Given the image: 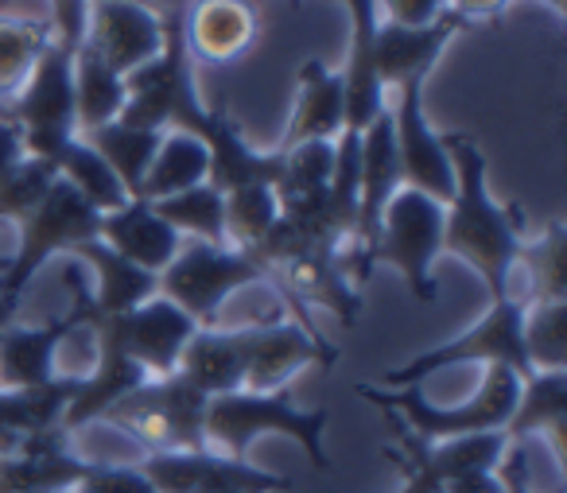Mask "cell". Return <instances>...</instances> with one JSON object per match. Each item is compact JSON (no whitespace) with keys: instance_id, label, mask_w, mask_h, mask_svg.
<instances>
[{"instance_id":"6da1fadb","label":"cell","mask_w":567,"mask_h":493,"mask_svg":"<svg viewBox=\"0 0 567 493\" xmlns=\"http://www.w3.org/2000/svg\"><path fill=\"white\" fill-rule=\"evenodd\" d=\"M455 164V195L443 206V253L466 260L486 284L489 299L509 296V276L517 268L520 237L517 206L494 203L486 183V156L466 133L443 136Z\"/></svg>"},{"instance_id":"7a4b0ae2","label":"cell","mask_w":567,"mask_h":493,"mask_svg":"<svg viewBox=\"0 0 567 493\" xmlns=\"http://www.w3.org/2000/svg\"><path fill=\"white\" fill-rule=\"evenodd\" d=\"M206 446L229 454V459H249V446L265 435H288L300 443L316 470H331L327 454V408H300L292 392H249L237 389L226 397L206 400Z\"/></svg>"},{"instance_id":"3957f363","label":"cell","mask_w":567,"mask_h":493,"mask_svg":"<svg viewBox=\"0 0 567 493\" xmlns=\"http://www.w3.org/2000/svg\"><path fill=\"white\" fill-rule=\"evenodd\" d=\"M358 397L370 400L378 412H385L389 420H396L404 431H412L424 443H440V439L478 435V431H505L520 397V377L509 366H486L478 392L451 408L432 404L416 384H409V389L358 384Z\"/></svg>"},{"instance_id":"277c9868","label":"cell","mask_w":567,"mask_h":493,"mask_svg":"<svg viewBox=\"0 0 567 493\" xmlns=\"http://www.w3.org/2000/svg\"><path fill=\"white\" fill-rule=\"evenodd\" d=\"M455 366H509L525 381L533 373L525 358V299H517L513 291L502 299H489V311L474 327H466L463 335L416 353L404 366L385 369L381 389H409V384L420 389L427 377Z\"/></svg>"},{"instance_id":"5b68a950","label":"cell","mask_w":567,"mask_h":493,"mask_svg":"<svg viewBox=\"0 0 567 493\" xmlns=\"http://www.w3.org/2000/svg\"><path fill=\"white\" fill-rule=\"evenodd\" d=\"M206 397L179 373L148 377L133 392L105 408L102 423L125 431L133 443H141L148 454L167 451H203L206 446Z\"/></svg>"},{"instance_id":"8992f818","label":"cell","mask_w":567,"mask_h":493,"mask_svg":"<svg viewBox=\"0 0 567 493\" xmlns=\"http://www.w3.org/2000/svg\"><path fill=\"white\" fill-rule=\"evenodd\" d=\"M260 280L268 276L249 253L234 249V245L183 242L175 260L159 273V296L187 311L198 327H218L221 304Z\"/></svg>"},{"instance_id":"52a82bcc","label":"cell","mask_w":567,"mask_h":493,"mask_svg":"<svg viewBox=\"0 0 567 493\" xmlns=\"http://www.w3.org/2000/svg\"><path fill=\"white\" fill-rule=\"evenodd\" d=\"M4 117L20 129L28 156L40 160H55V152L71 136H79V117H74V51L55 43V35L43 48V55L35 59L24 86L12 94V105Z\"/></svg>"},{"instance_id":"ba28073f","label":"cell","mask_w":567,"mask_h":493,"mask_svg":"<svg viewBox=\"0 0 567 493\" xmlns=\"http://www.w3.org/2000/svg\"><path fill=\"white\" fill-rule=\"evenodd\" d=\"M97 222H102V214H97L66 179H55V187L48 191V198H43L28 218L17 222L20 245L12 257H4V268H0V291L24 296L28 284L35 280V273H40L51 257H63V253H71L74 245L97 237Z\"/></svg>"},{"instance_id":"9c48e42d","label":"cell","mask_w":567,"mask_h":493,"mask_svg":"<svg viewBox=\"0 0 567 493\" xmlns=\"http://www.w3.org/2000/svg\"><path fill=\"white\" fill-rule=\"evenodd\" d=\"M443 257V206L435 198L401 187L385 206L381 234L373 245V268L389 265L401 273L412 299H435V260Z\"/></svg>"},{"instance_id":"30bf717a","label":"cell","mask_w":567,"mask_h":493,"mask_svg":"<svg viewBox=\"0 0 567 493\" xmlns=\"http://www.w3.org/2000/svg\"><path fill=\"white\" fill-rule=\"evenodd\" d=\"M136 466L156 493H292V477L260 470L249 459H229L214 446L144 454Z\"/></svg>"},{"instance_id":"8fae6325","label":"cell","mask_w":567,"mask_h":493,"mask_svg":"<svg viewBox=\"0 0 567 493\" xmlns=\"http://www.w3.org/2000/svg\"><path fill=\"white\" fill-rule=\"evenodd\" d=\"M237 335H241L245 389L249 392H280L308 366L331 369L334 361H339V350H334L323 335H316V330H308L296 319L237 327Z\"/></svg>"},{"instance_id":"7c38bea8","label":"cell","mask_w":567,"mask_h":493,"mask_svg":"<svg viewBox=\"0 0 567 493\" xmlns=\"http://www.w3.org/2000/svg\"><path fill=\"white\" fill-rule=\"evenodd\" d=\"M82 327L105 330L148 377H172L179 369V358L187 350L190 335L198 330V322L187 311H179L172 299L152 296L133 311L97 315V319H86Z\"/></svg>"},{"instance_id":"4fadbf2b","label":"cell","mask_w":567,"mask_h":493,"mask_svg":"<svg viewBox=\"0 0 567 493\" xmlns=\"http://www.w3.org/2000/svg\"><path fill=\"white\" fill-rule=\"evenodd\" d=\"M389 113H393L401 183L435 198L440 206H447L451 195H455V164H451L447 141L435 133L424 113V82H404L396 90V102L389 105Z\"/></svg>"},{"instance_id":"5bb4252c","label":"cell","mask_w":567,"mask_h":493,"mask_svg":"<svg viewBox=\"0 0 567 493\" xmlns=\"http://www.w3.org/2000/svg\"><path fill=\"white\" fill-rule=\"evenodd\" d=\"M66 257L86 260L97 276V288L90 291L79 273H66V284H71V291H74L71 315H74L79 327L86 319H97V315H125V311H133V307H141L144 299L159 296V276L136 268L133 260H125L121 253H113L110 245L97 242V237L74 245Z\"/></svg>"},{"instance_id":"9a60e30c","label":"cell","mask_w":567,"mask_h":493,"mask_svg":"<svg viewBox=\"0 0 567 493\" xmlns=\"http://www.w3.org/2000/svg\"><path fill=\"white\" fill-rule=\"evenodd\" d=\"M86 43L117 74H133L164 48V17L152 4L128 0H90Z\"/></svg>"},{"instance_id":"2e32d148","label":"cell","mask_w":567,"mask_h":493,"mask_svg":"<svg viewBox=\"0 0 567 493\" xmlns=\"http://www.w3.org/2000/svg\"><path fill=\"white\" fill-rule=\"evenodd\" d=\"M463 20L443 12L440 20L424 28H404V24H389L378 20V35H373V63H378V79L381 86L401 90L404 82H427V74L435 71L443 48L463 32Z\"/></svg>"},{"instance_id":"e0dca14e","label":"cell","mask_w":567,"mask_h":493,"mask_svg":"<svg viewBox=\"0 0 567 493\" xmlns=\"http://www.w3.org/2000/svg\"><path fill=\"white\" fill-rule=\"evenodd\" d=\"M90 335H94V350H97L94 353V369L79 377V389H74L71 404H66V412H63V431H66V435L82 431L86 423L102 420L105 408L117 404L125 392H133L136 384L148 381V373H144V369L136 366V361L128 358V353L121 350L110 335H105V330L90 327Z\"/></svg>"},{"instance_id":"ac0fdd59","label":"cell","mask_w":567,"mask_h":493,"mask_svg":"<svg viewBox=\"0 0 567 493\" xmlns=\"http://www.w3.org/2000/svg\"><path fill=\"white\" fill-rule=\"evenodd\" d=\"M350 9V59L342 66V97H347V129L362 133L385 110V86L373 63V35H378V0H339Z\"/></svg>"},{"instance_id":"d6986e66","label":"cell","mask_w":567,"mask_h":493,"mask_svg":"<svg viewBox=\"0 0 567 493\" xmlns=\"http://www.w3.org/2000/svg\"><path fill=\"white\" fill-rule=\"evenodd\" d=\"M257 40V9L252 0H195L183 17V43L190 59L226 66L241 59Z\"/></svg>"},{"instance_id":"ffe728a7","label":"cell","mask_w":567,"mask_h":493,"mask_svg":"<svg viewBox=\"0 0 567 493\" xmlns=\"http://www.w3.org/2000/svg\"><path fill=\"white\" fill-rule=\"evenodd\" d=\"M97 242H105L113 253L133 260L136 268L159 276L183 249V237L156 214V206L144 198H128L121 210L102 214L97 222Z\"/></svg>"},{"instance_id":"44dd1931","label":"cell","mask_w":567,"mask_h":493,"mask_svg":"<svg viewBox=\"0 0 567 493\" xmlns=\"http://www.w3.org/2000/svg\"><path fill=\"white\" fill-rule=\"evenodd\" d=\"M90 470V459L71 451L66 431L35 439L17 454H0V493H71Z\"/></svg>"},{"instance_id":"7402d4cb","label":"cell","mask_w":567,"mask_h":493,"mask_svg":"<svg viewBox=\"0 0 567 493\" xmlns=\"http://www.w3.org/2000/svg\"><path fill=\"white\" fill-rule=\"evenodd\" d=\"M74 389L79 377H55L35 389H0V454H17L35 439L63 431V412Z\"/></svg>"},{"instance_id":"603a6c76","label":"cell","mask_w":567,"mask_h":493,"mask_svg":"<svg viewBox=\"0 0 567 493\" xmlns=\"http://www.w3.org/2000/svg\"><path fill=\"white\" fill-rule=\"evenodd\" d=\"M195 136L210 152V187H218L221 195L249 183H276L280 172V152H257L245 133L226 117L221 110H206V117L198 121Z\"/></svg>"},{"instance_id":"cb8c5ba5","label":"cell","mask_w":567,"mask_h":493,"mask_svg":"<svg viewBox=\"0 0 567 493\" xmlns=\"http://www.w3.org/2000/svg\"><path fill=\"white\" fill-rule=\"evenodd\" d=\"M71 330H79L71 311L43 327H20V322L0 327V389H35L55 381L59 346Z\"/></svg>"},{"instance_id":"d4e9b609","label":"cell","mask_w":567,"mask_h":493,"mask_svg":"<svg viewBox=\"0 0 567 493\" xmlns=\"http://www.w3.org/2000/svg\"><path fill=\"white\" fill-rule=\"evenodd\" d=\"M347 129V97H342V74L331 71L323 59H308L300 66V94L288 121L280 152L311 141H339Z\"/></svg>"},{"instance_id":"484cf974","label":"cell","mask_w":567,"mask_h":493,"mask_svg":"<svg viewBox=\"0 0 567 493\" xmlns=\"http://www.w3.org/2000/svg\"><path fill=\"white\" fill-rule=\"evenodd\" d=\"M175 373L195 384L206 400L245 389L241 335H237V330H221V327H198L195 335H190Z\"/></svg>"},{"instance_id":"4316f807","label":"cell","mask_w":567,"mask_h":493,"mask_svg":"<svg viewBox=\"0 0 567 493\" xmlns=\"http://www.w3.org/2000/svg\"><path fill=\"white\" fill-rule=\"evenodd\" d=\"M564 423H567V369L528 373L520 381V397L509 423H505V435L513 443H520L528 435H548L556 459L564 462Z\"/></svg>"},{"instance_id":"83f0119b","label":"cell","mask_w":567,"mask_h":493,"mask_svg":"<svg viewBox=\"0 0 567 493\" xmlns=\"http://www.w3.org/2000/svg\"><path fill=\"white\" fill-rule=\"evenodd\" d=\"M206 179H210V152H206V144L195 133L172 129V133H164L156 160H152L148 175H144L141 198L144 203H159V198H172Z\"/></svg>"},{"instance_id":"f1b7e54d","label":"cell","mask_w":567,"mask_h":493,"mask_svg":"<svg viewBox=\"0 0 567 493\" xmlns=\"http://www.w3.org/2000/svg\"><path fill=\"white\" fill-rule=\"evenodd\" d=\"M105 164L113 167V175L121 179V187L128 191V198H141L144 175H148L152 160H156V148L164 141V133H152V129H133L125 121H110L102 129H90V133H79Z\"/></svg>"},{"instance_id":"f546056e","label":"cell","mask_w":567,"mask_h":493,"mask_svg":"<svg viewBox=\"0 0 567 493\" xmlns=\"http://www.w3.org/2000/svg\"><path fill=\"white\" fill-rule=\"evenodd\" d=\"M125 110V74L113 71L105 59L82 43L74 51V117H79V133L102 129L121 117Z\"/></svg>"},{"instance_id":"4dcf8cb0","label":"cell","mask_w":567,"mask_h":493,"mask_svg":"<svg viewBox=\"0 0 567 493\" xmlns=\"http://www.w3.org/2000/svg\"><path fill=\"white\" fill-rule=\"evenodd\" d=\"M55 172L59 179H66L97 214H110V210H121L128 203V191L121 187V179L113 175V167L90 148L82 136H71L63 148L55 152Z\"/></svg>"},{"instance_id":"1f68e13d","label":"cell","mask_w":567,"mask_h":493,"mask_svg":"<svg viewBox=\"0 0 567 493\" xmlns=\"http://www.w3.org/2000/svg\"><path fill=\"white\" fill-rule=\"evenodd\" d=\"M152 206L179 237L226 245V195L218 187H210V183H198V187L179 191L172 198H159Z\"/></svg>"},{"instance_id":"d6a6232c","label":"cell","mask_w":567,"mask_h":493,"mask_svg":"<svg viewBox=\"0 0 567 493\" xmlns=\"http://www.w3.org/2000/svg\"><path fill=\"white\" fill-rule=\"evenodd\" d=\"M280 222L272 183H249V187L226 191V245L241 253H257L265 237Z\"/></svg>"},{"instance_id":"836d02e7","label":"cell","mask_w":567,"mask_h":493,"mask_svg":"<svg viewBox=\"0 0 567 493\" xmlns=\"http://www.w3.org/2000/svg\"><path fill=\"white\" fill-rule=\"evenodd\" d=\"M517 265L528 268L525 304L567 299V229H564V222H548V229H544L533 245H520Z\"/></svg>"},{"instance_id":"e575fe53","label":"cell","mask_w":567,"mask_h":493,"mask_svg":"<svg viewBox=\"0 0 567 493\" xmlns=\"http://www.w3.org/2000/svg\"><path fill=\"white\" fill-rule=\"evenodd\" d=\"M525 358L533 373L567 369V299L525 304Z\"/></svg>"},{"instance_id":"d590c367","label":"cell","mask_w":567,"mask_h":493,"mask_svg":"<svg viewBox=\"0 0 567 493\" xmlns=\"http://www.w3.org/2000/svg\"><path fill=\"white\" fill-rule=\"evenodd\" d=\"M51 43V24L35 20H12L0 17V97L17 94L24 79L32 74L35 59Z\"/></svg>"},{"instance_id":"8d00e7d4","label":"cell","mask_w":567,"mask_h":493,"mask_svg":"<svg viewBox=\"0 0 567 493\" xmlns=\"http://www.w3.org/2000/svg\"><path fill=\"white\" fill-rule=\"evenodd\" d=\"M59 172L51 160L24 156L0 179V222H20L48 198V191L55 187Z\"/></svg>"},{"instance_id":"74e56055","label":"cell","mask_w":567,"mask_h":493,"mask_svg":"<svg viewBox=\"0 0 567 493\" xmlns=\"http://www.w3.org/2000/svg\"><path fill=\"white\" fill-rule=\"evenodd\" d=\"M71 493H156V485L136 466H113V462H90V470L79 477Z\"/></svg>"},{"instance_id":"f35d334b","label":"cell","mask_w":567,"mask_h":493,"mask_svg":"<svg viewBox=\"0 0 567 493\" xmlns=\"http://www.w3.org/2000/svg\"><path fill=\"white\" fill-rule=\"evenodd\" d=\"M90 0H51V35L66 51H79L86 40Z\"/></svg>"},{"instance_id":"ab89813d","label":"cell","mask_w":567,"mask_h":493,"mask_svg":"<svg viewBox=\"0 0 567 493\" xmlns=\"http://www.w3.org/2000/svg\"><path fill=\"white\" fill-rule=\"evenodd\" d=\"M385 9L389 24L404 28H424L447 12V0H378V12Z\"/></svg>"},{"instance_id":"60d3db41","label":"cell","mask_w":567,"mask_h":493,"mask_svg":"<svg viewBox=\"0 0 567 493\" xmlns=\"http://www.w3.org/2000/svg\"><path fill=\"white\" fill-rule=\"evenodd\" d=\"M443 493H505L497 470H478V474H458L443 482Z\"/></svg>"},{"instance_id":"b9f144b4","label":"cell","mask_w":567,"mask_h":493,"mask_svg":"<svg viewBox=\"0 0 567 493\" xmlns=\"http://www.w3.org/2000/svg\"><path fill=\"white\" fill-rule=\"evenodd\" d=\"M24 156L28 152H24V141H20V129L12 125L9 117H0V179H4Z\"/></svg>"},{"instance_id":"7bdbcfd3","label":"cell","mask_w":567,"mask_h":493,"mask_svg":"<svg viewBox=\"0 0 567 493\" xmlns=\"http://www.w3.org/2000/svg\"><path fill=\"white\" fill-rule=\"evenodd\" d=\"M505 4L509 0H447V12L463 20V24H474V20H494Z\"/></svg>"},{"instance_id":"ee69618b","label":"cell","mask_w":567,"mask_h":493,"mask_svg":"<svg viewBox=\"0 0 567 493\" xmlns=\"http://www.w3.org/2000/svg\"><path fill=\"white\" fill-rule=\"evenodd\" d=\"M20 304H24V296H9V291H0V327H9V322H17Z\"/></svg>"},{"instance_id":"f6af8a7d","label":"cell","mask_w":567,"mask_h":493,"mask_svg":"<svg viewBox=\"0 0 567 493\" xmlns=\"http://www.w3.org/2000/svg\"><path fill=\"white\" fill-rule=\"evenodd\" d=\"M548 4L556 9V17H564V12H567V0H548Z\"/></svg>"},{"instance_id":"bcb514c9","label":"cell","mask_w":567,"mask_h":493,"mask_svg":"<svg viewBox=\"0 0 567 493\" xmlns=\"http://www.w3.org/2000/svg\"><path fill=\"white\" fill-rule=\"evenodd\" d=\"M128 4H152V0H128ZM152 9H156V4H152Z\"/></svg>"},{"instance_id":"7dc6e473","label":"cell","mask_w":567,"mask_h":493,"mask_svg":"<svg viewBox=\"0 0 567 493\" xmlns=\"http://www.w3.org/2000/svg\"><path fill=\"white\" fill-rule=\"evenodd\" d=\"M0 268H4V257H0Z\"/></svg>"},{"instance_id":"c3c4849f","label":"cell","mask_w":567,"mask_h":493,"mask_svg":"<svg viewBox=\"0 0 567 493\" xmlns=\"http://www.w3.org/2000/svg\"><path fill=\"white\" fill-rule=\"evenodd\" d=\"M292 4H300V0H292Z\"/></svg>"},{"instance_id":"681fc988","label":"cell","mask_w":567,"mask_h":493,"mask_svg":"<svg viewBox=\"0 0 567 493\" xmlns=\"http://www.w3.org/2000/svg\"><path fill=\"white\" fill-rule=\"evenodd\" d=\"M556 493H559V490H556Z\"/></svg>"}]
</instances>
